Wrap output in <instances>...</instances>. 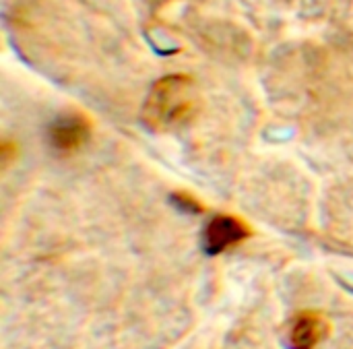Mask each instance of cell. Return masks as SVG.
I'll return each instance as SVG.
<instances>
[{
  "label": "cell",
  "instance_id": "cell-1",
  "mask_svg": "<svg viewBox=\"0 0 353 349\" xmlns=\"http://www.w3.org/2000/svg\"><path fill=\"white\" fill-rule=\"evenodd\" d=\"M199 87L188 74L159 79L143 106V120L151 130H174L186 126L199 114Z\"/></svg>",
  "mask_w": 353,
  "mask_h": 349
},
{
  "label": "cell",
  "instance_id": "cell-2",
  "mask_svg": "<svg viewBox=\"0 0 353 349\" xmlns=\"http://www.w3.org/2000/svg\"><path fill=\"white\" fill-rule=\"evenodd\" d=\"M248 236H250V228L242 219L234 215H217L207 223L203 232V250L211 257H217L238 246Z\"/></svg>",
  "mask_w": 353,
  "mask_h": 349
},
{
  "label": "cell",
  "instance_id": "cell-3",
  "mask_svg": "<svg viewBox=\"0 0 353 349\" xmlns=\"http://www.w3.org/2000/svg\"><path fill=\"white\" fill-rule=\"evenodd\" d=\"M89 134H91V122L81 114L60 116L50 124L48 130L52 147L62 153H72L81 149L89 141Z\"/></svg>",
  "mask_w": 353,
  "mask_h": 349
},
{
  "label": "cell",
  "instance_id": "cell-4",
  "mask_svg": "<svg viewBox=\"0 0 353 349\" xmlns=\"http://www.w3.org/2000/svg\"><path fill=\"white\" fill-rule=\"evenodd\" d=\"M329 333V323L319 312H300L288 329L290 349H316Z\"/></svg>",
  "mask_w": 353,
  "mask_h": 349
},
{
  "label": "cell",
  "instance_id": "cell-5",
  "mask_svg": "<svg viewBox=\"0 0 353 349\" xmlns=\"http://www.w3.org/2000/svg\"><path fill=\"white\" fill-rule=\"evenodd\" d=\"M174 201L178 203V207H182L184 211H192V213H199V211H203V207H201V203H196L192 197H188L186 192H178V195H174Z\"/></svg>",
  "mask_w": 353,
  "mask_h": 349
}]
</instances>
